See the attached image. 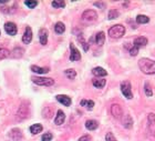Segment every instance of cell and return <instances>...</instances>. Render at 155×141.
<instances>
[{
  "label": "cell",
  "instance_id": "9",
  "mask_svg": "<svg viewBox=\"0 0 155 141\" xmlns=\"http://www.w3.org/2000/svg\"><path fill=\"white\" fill-rule=\"evenodd\" d=\"M5 30L8 35L15 36L17 33V26L13 22H7L5 25Z\"/></svg>",
  "mask_w": 155,
  "mask_h": 141
},
{
  "label": "cell",
  "instance_id": "38",
  "mask_svg": "<svg viewBox=\"0 0 155 141\" xmlns=\"http://www.w3.org/2000/svg\"><path fill=\"white\" fill-rule=\"evenodd\" d=\"M94 6L95 7H100V8H104L105 4L104 2H94Z\"/></svg>",
  "mask_w": 155,
  "mask_h": 141
},
{
  "label": "cell",
  "instance_id": "13",
  "mask_svg": "<svg viewBox=\"0 0 155 141\" xmlns=\"http://www.w3.org/2000/svg\"><path fill=\"white\" fill-rule=\"evenodd\" d=\"M57 100L59 101L60 103H62L63 106H65V107H69L71 105V99L68 96L59 95V96H57Z\"/></svg>",
  "mask_w": 155,
  "mask_h": 141
},
{
  "label": "cell",
  "instance_id": "16",
  "mask_svg": "<svg viewBox=\"0 0 155 141\" xmlns=\"http://www.w3.org/2000/svg\"><path fill=\"white\" fill-rule=\"evenodd\" d=\"M92 72H93V75L96 77H105L106 75H108V72H106L103 68H101V67H96V68H94V69L92 70Z\"/></svg>",
  "mask_w": 155,
  "mask_h": 141
},
{
  "label": "cell",
  "instance_id": "2",
  "mask_svg": "<svg viewBox=\"0 0 155 141\" xmlns=\"http://www.w3.org/2000/svg\"><path fill=\"white\" fill-rule=\"evenodd\" d=\"M124 33H125V28L122 25H115L109 29V36H110L111 38H114V39L121 38Z\"/></svg>",
  "mask_w": 155,
  "mask_h": 141
},
{
  "label": "cell",
  "instance_id": "14",
  "mask_svg": "<svg viewBox=\"0 0 155 141\" xmlns=\"http://www.w3.org/2000/svg\"><path fill=\"white\" fill-rule=\"evenodd\" d=\"M10 137L12 140L19 141L22 138V132H21L20 129H12L10 132Z\"/></svg>",
  "mask_w": 155,
  "mask_h": 141
},
{
  "label": "cell",
  "instance_id": "34",
  "mask_svg": "<svg viewBox=\"0 0 155 141\" xmlns=\"http://www.w3.org/2000/svg\"><path fill=\"white\" fill-rule=\"evenodd\" d=\"M147 120H149V123H150V125H154L155 123V115L154 113H150L149 117H147Z\"/></svg>",
  "mask_w": 155,
  "mask_h": 141
},
{
  "label": "cell",
  "instance_id": "35",
  "mask_svg": "<svg viewBox=\"0 0 155 141\" xmlns=\"http://www.w3.org/2000/svg\"><path fill=\"white\" fill-rule=\"evenodd\" d=\"M105 139H106V141H116L115 140L114 136L111 133V132H109L108 135H106V137H105Z\"/></svg>",
  "mask_w": 155,
  "mask_h": 141
},
{
  "label": "cell",
  "instance_id": "26",
  "mask_svg": "<svg viewBox=\"0 0 155 141\" xmlns=\"http://www.w3.org/2000/svg\"><path fill=\"white\" fill-rule=\"evenodd\" d=\"M136 21H137L139 24H146V22L150 21V18L146 17V16H144V15H140V16L136 17Z\"/></svg>",
  "mask_w": 155,
  "mask_h": 141
},
{
  "label": "cell",
  "instance_id": "24",
  "mask_svg": "<svg viewBox=\"0 0 155 141\" xmlns=\"http://www.w3.org/2000/svg\"><path fill=\"white\" fill-rule=\"evenodd\" d=\"M30 131L32 135H37V133H39V132H41L42 131V126L41 125H33V126L30 127Z\"/></svg>",
  "mask_w": 155,
  "mask_h": 141
},
{
  "label": "cell",
  "instance_id": "22",
  "mask_svg": "<svg viewBox=\"0 0 155 141\" xmlns=\"http://www.w3.org/2000/svg\"><path fill=\"white\" fill-rule=\"evenodd\" d=\"M80 105L82 107H85L88 110H91V109H93V107H94V102L92 100H81Z\"/></svg>",
  "mask_w": 155,
  "mask_h": 141
},
{
  "label": "cell",
  "instance_id": "12",
  "mask_svg": "<svg viewBox=\"0 0 155 141\" xmlns=\"http://www.w3.org/2000/svg\"><path fill=\"white\" fill-rule=\"evenodd\" d=\"M65 120V115L63 113V111L62 110H59L58 111V113H57V116H55V120H54V123L55 125H58V126H61Z\"/></svg>",
  "mask_w": 155,
  "mask_h": 141
},
{
  "label": "cell",
  "instance_id": "15",
  "mask_svg": "<svg viewBox=\"0 0 155 141\" xmlns=\"http://www.w3.org/2000/svg\"><path fill=\"white\" fill-rule=\"evenodd\" d=\"M146 43H147V39H146L145 37H139V38L134 39V47L140 48V47L145 46Z\"/></svg>",
  "mask_w": 155,
  "mask_h": 141
},
{
  "label": "cell",
  "instance_id": "36",
  "mask_svg": "<svg viewBox=\"0 0 155 141\" xmlns=\"http://www.w3.org/2000/svg\"><path fill=\"white\" fill-rule=\"evenodd\" d=\"M137 52H139V48H137V47H133V48H131V50H130L131 56H136L137 55Z\"/></svg>",
  "mask_w": 155,
  "mask_h": 141
},
{
  "label": "cell",
  "instance_id": "29",
  "mask_svg": "<svg viewBox=\"0 0 155 141\" xmlns=\"http://www.w3.org/2000/svg\"><path fill=\"white\" fill-rule=\"evenodd\" d=\"M119 17V11L115 10V9H112V10L109 11V19H115Z\"/></svg>",
  "mask_w": 155,
  "mask_h": 141
},
{
  "label": "cell",
  "instance_id": "28",
  "mask_svg": "<svg viewBox=\"0 0 155 141\" xmlns=\"http://www.w3.org/2000/svg\"><path fill=\"white\" fill-rule=\"evenodd\" d=\"M10 56V51L7 50V49H0V60L5 59L7 57Z\"/></svg>",
  "mask_w": 155,
  "mask_h": 141
},
{
  "label": "cell",
  "instance_id": "21",
  "mask_svg": "<svg viewBox=\"0 0 155 141\" xmlns=\"http://www.w3.org/2000/svg\"><path fill=\"white\" fill-rule=\"evenodd\" d=\"M65 30V26L62 24V22H57L54 26V31L58 33V35H61V33H63Z\"/></svg>",
  "mask_w": 155,
  "mask_h": 141
},
{
  "label": "cell",
  "instance_id": "1",
  "mask_svg": "<svg viewBox=\"0 0 155 141\" xmlns=\"http://www.w3.org/2000/svg\"><path fill=\"white\" fill-rule=\"evenodd\" d=\"M139 67L143 73L146 75H154L155 73V61L146 58H142L139 61Z\"/></svg>",
  "mask_w": 155,
  "mask_h": 141
},
{
  "label": "cell",
  "instance_id": "30",
  "mask_svg": "<svg viewBox=\"0 0 155 141\" xmlns=\"http://www.w3.org/2000/svg\"><path fill=\"white\" fill-rule=\"evenodd\" d=\"M144 88H145V93H146V96L152 97V95H153V91H152V88H151L150 83H147V82H146Z\"/></svg>",
  "mask_w": 155,
  "mask_h": 141
},
{
  "label": "cell",
  "instance_id": "27",
  "mask_svg": "<svg viewBox=\"0 0 155 141\" xmlns=\"http://www.w3.org/2000/svg\"><path fill=\"white\" fill-rule=\"evenodd\" d=\"M64 73L67 75V77H68L69 79H74L75 76H76V72H75V70H73V69H68V70H65Z\"/></svg>",
  "mask_w": 155,
  "mask_h": 141
},
{
  "label": "cell",
  "instance_id": "8",
  "mask_svg": "<svg viewBox=\"0 0 155 141\" xmlns=\"http://www.w3.org/2000/svg\"><path fill=\"white\" fill-rule=\"evenodd\" d=\"M70 49H71V55H70V60L71 61H78L81 59V55L79 50L75 48L73 43H71L70 45Z\"/></svg>",
  "mask_w": 155,
  "mask_h": 141
},
{
  "label": "cell",
  "instance_id": "19",
  "mask_svg": "<svg viewBox=\"0 0 155 141\" xmlns=\"http://www.w3.org/2000/svg\"><path fill=\"white\" fill-rule=\"evenodd\" d=\"M105 41V35L103 32H99V33H96L95 36V42L98 43L99 46H102L104 43Z\"/></svg>",
  "mask_w": 155,
  "mask_h": 141
},
{
  "label": "cell",
  "instance_id": "25",
  "mask_svg": "<svg viewBox=\"0 0 155 141\" xmlns=\"http://www.w3.org/2000/svg\"><path fill=\"white\" fill-rule=\"evenodd\" d=\"M23 55V49H20V48H16L15 50L11 52V57L13 58H20Z\"/></svg>",
  "mask_w": 155,
  "mask_h": 141
},
{
  "label": "cell",
  "instance_id": "31",
  "mask_svg": "<svg viewBox=\"0 0 155 141\" xmlns=\"http://www.w3.org/2000/svg\"><path fill=\"white\" fill-rule=\"evenodd\" d=\"M52 6L54 8H64L65 2L64 1H52Z\"/></svg>",
  "mask_w": 155,
  "mask_h": 141
},
{
  "label": "cell",
  "instance_id": "20",
  "mask_svg": "<svg viewBox=\"0 0 155 141\" xmlns=\"http://www.w3.org/2000/svg\"><path fill=\"white\" fill-rule=\"evenodd\" d=\"M122 122H123V126H124L125 128H131V127L133 126V121H132V118H131L129 115H125Z\"/></svg>",
  "mask_w": 155,
  "mask_h": 141
},
{
  "label": "cell",
  "instance_id": "18",
  "mask_svg": "<svg viewBox=\"0 0 155 141\" xmlns=\"http://www.w3.org/2000/svg\"><path fill=\"white\" fill-rule=\"evenodd\" d=\"M31 70L35 72V73H47L49 72V68H41V67H38V66H31Z\"/></svg>",
  "mask_w": 155,
  "mask_h": 141
},
{
  "label": "cell",
  "instance_id": "17",
  "mask_svg": "<svg viewBox=\"0 0 155 141\" xmlns=\"http://www.w3.org/2000/svg\"><path fill=\"white\" fill-rule=\"evenodd\" d=\"M85 127H86L88 130H95L99 127V123L95 120H88L85 122Z\"/></svg>",
  "mask_w": 155,
  "mask_h": 141
},
{
  "label": "cell",
  "instance_id": "10",
  "mask_svg": "<svg viewBox=\"0 0 155 141\" xmlns=\"http://www.w3.org/2000/svg\"><path fill=\"white\" fill-rule=\"evenodd\" d=\"M32 40V30L30 27H27L25 31V35L22 37V42L23 43H30Z\"/></svg>",
  "mask_w": 155,
  "mask_h": 141
},
{
  "label": "cell",
  "instance_id": "3",
  "mask_svg": "<svg viewBox=\"0 0 155 141\" xmlns=\"http://www.w3.org/2000/svg\"><path fill=\"white\" fill-rule=\"evenodd\" d=\"M31 80L35 82L38 86H45L50 87L54 83V80L52 78H45V77H32Z\"/></svg>",
  "mask_w": 155,
  "mask_h": 141
},
{
  "label": "cell",
  "instance_id": "5",
  "mask_svg": "<svg viewBox=\"0 0 155 141\" xmlns=\"http://www.w3.org/2000/svg\"><path fill=\"white\" fill-rule=\"evenodd\" d=\"M98 19V15L94 10H86L82 14V20L85 22H93Z\"/></svg>",
  "mask_w": 155,
  "mask_h": 141
},
{
  "label": "cell",
  "instance_id": "33",
  "mask_svg": "<svg viewBox=\"0 0 155 141\" xmlns=\"http://www.w3.org/2000/svg\"><path fill=\"white\" fill-rule=\"evenodd\" d=\"M52 138H53L52 133L48 132V133H45V135L42 136V141H51L52 140Z\"/></svg>",
  "mask_w": 155,
  "mask_h": 141
},
{
  "label": "cell",
  "instance_id": "6",
  "mask_svg": "<svg viewBox=\"0 0 155 141\" xmlns=\"http://www.w3.org/2000/svg\"><path fill=\"white\" fill-rule=\"evenodd\" d=\"M111 113H112V116L114 117V118H121V117L123 116V110H122V107L120 105H112L111 107Z\"/></svg>",
  "mask_w": 155,
  "mask_h": 141
},
{
  "label": "cell",
  "instance_id": "11",
  "mask_svg": "<svg viewBox=\"0 0 155 141\" xmlns=\"http://www.w3.org/2000/svg\"><path fill=\"white\" fill-rule=\"evenodd\" d=\"M39 39H40L41 45H47V42H48V30L47 29H45V28L40 29V31H39Z\"/></svg>",
  "mask_w": 155,
  "mask_h": 141
},
{
  "label": "cell",
  "instance_id": "4",
  "mask_svg": "<svg viewBox=\"0 0 155 141\" xmlns=\"http://www.w3.org/2000/svg\"><path fill=\"white\" fill-rule=\"evenodd\" d=\"M121 91L124 95L125 98H127V99H132L133 98V93L131 91V83L129 81H124V82L121 83Z\"/></svg>",
  "mask_w": 155,
  "mask_h": 141
},
{
  "label": "cell",
  "instance_id": "37",
  "mask_svg": "<svg viewBox=\"0 0 155 141\" xmlns=\"http://www.w3.org/2000/svg\"><path fill=\"white\" fill-rule=\"evenodd\" d=\"M79 141H91V137L89 135H85V136L81 137L80 139H79Z\"/></svg>",
  "mask_w": 155,
  "mask_h": 141
},
{
  "label": "cell",
  "instance_id": "23",
  "mask_svg": "<svg viewBox=\"0 0 155 141\" xmlns=\"http://www.w3.org/2000/svg\"><path fill=\"white\" fill-rule=\"evenodd\" d=\"M92 82L95 88H103L105 86V79H94Z\"/></svg>",
  "mask_w": 155,
  "mask_h": 141
},
{
  "label": "cell",
  "instance_id": "7",
  "mask_svg": "<svg viewBox=\"0 0 155 141\" xmlns=\"http://www.w3.org/2000/svg\"><path fill=\"white\" fill-rule=\"evenodd\" d=\"M29 115V108L28 106H25V105H21L20 108H19V110H18V113H17V116H18V119H25L27 118Z\"/></svg>",
  "mask_w": 155,
  "mask_h": 141
},
{
  "label": "cell",
  "instance_id": "32",
  "mask_svg": "<svg viewBox=\"0 0 155 141\" xmlns=\"http://www.w3.org/2000/svg\"><path fill=\"white\" fill-rule=\"evenodd\" d=\"M25 5L27 6V7H29V8H35L37 7V5H38V1H25Z\"/></svg>",
  "mask_w": 155,
  "mask_h": 141
}]
</instances>
